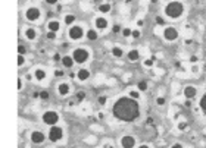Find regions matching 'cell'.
I'll return each mask as SVG.
<instances>
[{
    "label": "cell",
    "mask_w": 206,
    "mask_h": 148,
    "mask_svg": "<svg viewBox=\"0 0 206 148\" xmlns=\"http://www.w3.org/2000/svg\"><path fill=\"white\" fill-rule=\"evenodd\" d=\"M112 113L118 120L134 122L140 116V106H139L137 100L131 98L130 95H122L114 103Z\"/></svg>",
    "instance_id": "obj_1"
},
{
    "label": "cell",
    "mask_w": 206,
    "mask_h": 148,
    "mask_svg": "<svg viewBox=\"0 0 206 148\" xmlns=\"http://www.w3.org/2000/svg\"><path fill=\"white\" fill-rule=\"evenodd\" d=\"M164 13H165V16L169 18V19H178V18H181L183 13H184V3L180 2V0L169 2L164 8Z\"/></svg>",
    "instance_id": "obj_2"
},
{
    "label": "cell",
    "mask_w": 206,
    "mask_h": 148,
    "mask_svg": "<svg viewBox=\"0 0 206 148\" xmlns=\"http://www.w3.org/2000/svg\"><path fill=\"white\" fill-rule=\"evenodd\" d=\"M72 57H74L75 63H85L89 57H90V51L87 49H84V47H78V49H75L72 51Z\"/></svg>",
    "instance_id": "obj_3"
},
{
    "label": "cell",
    "mask_w": 206,
    "mask_h": 148,
    "mask_svg": "<svg viewBox=\"0 0 206 148\" xmlns=\"http://www.w3.org/2000/svg\"><path fill=\"white\" fill-rule=\"evenodd\" d=\"M41 122L44 125H47V126H55L59 122V115L55 110H47L41 116Z\"/></svg>",
    "instance_id": "obj_4"
},
{
    "label": "cell",
    "mask_w": 206,
    "mask_h": 148,
    "mask_svg": "<svg viewBox=\"0 0 206 148\" xmlns=\"http://www.w3.org/2000/svg\"><path fill=\"white\" fill-rule=\"evenodd\" d=\"M47 138H49V141H52V142H59V141L63 138V129H62L60 126H58V125L50 126Z\"/></svg>",
    "instance_id": "obj_5"
},
{
    "label": "cell",
    "mask_w": 206,
    "mask_h": 148,
    "mask_svg": "<svg viewBox=\"0 0 206 148\" xmlns=\"http://www.w3.org/2000/svg\"><path fill=\"white\" fill-rule=\"evenodd\" d=\"M84 35H85V33H84V28H82L81 25H72V26L69 28V31H68V37H69L71 40H74V41L81 40Z\"/></svg>",
    "instance_id": "obj_6"
},
{
    "label": "cell",
    "mask_w": 206,
    "mask_h": 148,
    "mask_svg": "<svg viewBox=\"0 0 206 148\" xmlns=\"http://www.w3.org/2000/svg\"><path fill=\"white\" fill-rule=\"evenodd\" d=\"M41 18V10L35 6H31L25 10V19L30 21V22H37Z\"/></svg>",
    "instance_id": "obj_7"
},
{
    "label": "cell",
    "mask_w": 206,
    "mask_h": 148,
    "mask_svg": "<svg viewBox=\"0 0 206 148\" xmlns=\"http://www.w3.org/2000/svg\"><path fill=\"white\" fill-rule=\"evenodd\" d=\"M178 35H180V33H178V29L175 26H165L164 28V38L166 41L169 43L175 41L178 38Z\"/></svg>",
    "instance_id": "obj_8"
},
{
    "label": "cell",
    "mask_w": 206,
    "mask_h": 148,
    "mask_svg": "<svg viewBox=\"0 0 206 148\" xmlns=\"http://www.w3.org/2000/svg\"><path fill=\"white\" fill-rule=\"evenodd\" d=\"M119 144L122 148H136L137 145V141L132 135H124L122 138L119 139Z\"/></svg>",
    "instance_id": "obj_9"
},
{
    "label": "cell",
    "mask_w": 206,
    "mask_h": 148,
    "mask_svg": "<svg viewBox=\"0 0 206 148\" xmlns=\"http://www.w3.org/2000/svg\"><path fill=\"white\" fill-rule=\"evenodd\" d=\"M183 94H184V97L187 100H193L196 98V95H197V87H194V85H186L184 87V90H183Z\"/></svg>",
    "instance_id": "obj_10"
},
{
    "label": "cell",
    "mask_w": 206,
    "mask_h": 148,
    "mask_svg": "<svg viewBox=\"0 0 206 148\" xmlns=\"http://www.w3.org/2000/svg\"><path fill=\"white\" fill-rule=\"evenodd\" d=\"M30 139H31L33 144H43L46 141V135L41 131H33L30 133Z\"/></svg>",
    "instance_id": "obj_11"
},
{
    "label": "cell",
    "mask_w": 206,
    "mask_h": 148,
    "mask_svg": "<svg viewBox=\"0 0 206 148\" xmlns=\"http://www.w3.org/2000/svg\"><path fill=\"white\" fill-rule=\"evenodd\" d=\"M90 71L89 69H85V67H81L78 72H77V79L80 81V82H85V81H89L90 79Z\"/></svg>",
    "instance_id": "obj_12"
},
{
    "label": "cell",
    "mask_w": 206,
    "mask_h": 148,
    "mask_svg": "<svg viewBox=\"0 0 206 148\" xmlns=\"http://www.w3.org/2000/svg\"><path fill=\"white\" fill-rule=\"evenodd\" d=\"M107 25H109V22H107L106 18L103 16H97L96 19H94V26L99 29V31H103V29H106Z\"/></svg>",
    "instance_id": "obj_13"
},
{
    "label": "cell",
    "mask_w": 206,
    "mask_h": 148,
    "mask_svg": "<svg viewBox=\"0 0 206 148\" xmlns=\"http://www.w3.org/2000/svg\"><path fill=\"white\" fill-rule=\"evenodd\" d=\"M60 63H62V66H63V67H66V69H71V67L75 65V60H74V57H72V54H66V56H62Z\"/></svg>",
    "instance_id": "obj_14"
},
{
    "label": "cell",
    "mask_w": 206,
    "mask_h": 148,
    "mask_svg": "<svg viewBox=\"0 0 206 148\" xmlns=\"http://www.w3.org/2000/svg\"><path fill=\"white\" fill-rule=\"evenodd\" d=\"M58 92H59V95H68L69 92H71V85L68 82H60V84H58Z\"/></svg>",
    "instance_id": "obj_15"
},
{
    "label": "cell",
    "mask_w": 206,
    "mask_h": 148,
    "mask_svg": "<svg viewBox=\"0 0 206 148\" xmlns=\"http://www.w3.org/2000/svg\"><path fill=\"white\" fill-rule=\"evenodd\" d=\"M46 71L44 69H41V67H37L35 71H34V79L37 81V82H41V81H44L46 79Z\"/></svg>",
    "instance_id": "obj_16"
},
{
    "label": "cell",
    "mask_w": 206,
    "mask_h": 148,
    "mask_svg": "<svg viewBox=\"0 0 206 148\" xmlns=\"http://www.w3.org/2000/svg\"><path fill=\"white\" fill-rule=\"evenodd\" d=\"M24 35L27 40H35L37 38V31H35V28H33V26H28V28H25L24 31Z\"/></svg>",
    "instance_id": "obj_17"
},
{
    "label": "cell",
    "mask_w": 206,
    "mask_h": 148,
    "mask_svg": "<svg viewBox=\"0 0 206 148\" xmlns=\"http://www.w3.org/2000/svg\"><path fill=\"white\" fill-rule=\"evenodd\" d=\"M47 29L52 31V33H59L60 31V22L59 21H55V19H52L47 22Z\"/></svg>",
    "instance_id": "obj_18"
},
{
    "label": "cell",
    "mask_w": 206,
    "mask_h": 148,
    "mask_svg": "<svg viewBox=\"0 0 206 148\" xmlns=\"http://www.w3.org/2000/svg\"><path fill=\"white\" fill-rule=\"evenodd\" d=\"M127 57H128V60H131V62H137L139 59H140V51L137 49H132L128 51V54H127Z\"/></svg>",
    "instance_id": "obj_19"
},
{
    "label": "cell",
    "mask_w": 206,
    "mask_h": 148,
    "mask_svg": "<svg viewBox=\"0 0 206 148\" xmlns=\"http://www.w3.org/2000/svg\"><path fill=\"white\" fill-rule=\"evenodd\" d=\"M97 37H99V34H97V29H94V28H90V29L85 33V38L90 40V41L97 40Z\"/></svg>",
    "instance_id": "obj_20"
},
{
    "label": "cell",
    "mask_w": 206,
    "mask_h": 148,
    "mask_svg": "<svg viewBox=\"0 0 206 148\" xmlns=\"http://www.w3.org/2000/svg\"><path fill=\"white\" fill-rule=\"evenodd\" d=\"M112 56L114 57H118V59H121L124 56V49L122 47H119V46H115V47H112Z\"/></svg>",
    "instance_id": "obj_21"
},
{
    "label": "cell",
    "mask_w": 206,
    "mask_h": 148,
    "mask_svg": "<svg viewBox=\"0 0 206 148\" xmlns=\"http://www.w3.org/2000/svg\"><path fill=\"white\" fill-rule=\"evenodd\" d=\"M75 19H77V16L75 15H72V13H68V15H65V18H63V22H65V25H68V26H72L75 22Z\"/></svg>",
    "instance_id": "obj_22"
},
{
    "label": "cell",
    "mask_w": 206,
    "mask_h": 148,
    "mask_svg": "<svg viewBox=\"0 0 206 148\" xmlns=\"http://www.w3.org/2000/svg\"><path fill=\"white\" fill-rule=\"evenodd\" d=\"M99 12L100 13H109L110 10H112V5H109V3H102L99 5Z\"/></svg>",
    "instance_id": "obj_23"
},
{
    "label": "cell",
    "mask_w": 206,
    "mask_h": 148,
    "mask_svg": "<svg viewBox=\"0 0 206 148\" xmlns=\"http://www.w3.org/2000/svg\"><path fill=\"white\" fill-rule=\"evenodd\" d=\"M199 107H200V112H203L206 115V92L202 95V98L199 101Z\"/></svg>",
    "instance_id": "obj_24"
},
{
    "label": "cell",
    "mask_w": 206,
    "mask_h": 148,
    "mask_svg": "<svg viewBox=\"0 0 206 148\" xmlns=\"http://www.w3.org/2000/svg\"><path fill=\"white\" fill-rule=\"evenodd\" d=\"M147 88H149L147 81H140V82L137 84V90L140 91V92H144V91H147Z\"/></svg>",
    "instance_id": "obj_25"
},
{
    "label": "cell",
    "mask_w": 206,
    "mask_h": 148,
    "mask_svg": "<svg viewBox=\"0 0 206 148\" xmlns=\"http://www.w3.org/2000/svg\"><path fill=\"white\" fill-rule=\"evenodd\" d=\"M128 95H130L131 98H134V100H139L140 98V91L139 90H131L130 92H128Z\"/></svg>",
    "instance_id": "obj_26"
},
{
    "label": "cell",
    "mask_w": 206,
    "mask_h": 148,
    "mask_svg": "<svg viewBox=\"0 0 206 148\" xmlns=\"http://www.w3.org/2000/svg\"><path fill=\"white\" fill-rule=\"evenodd\" d=\"M97 103H99L102 107L106 106V104H107V95H105V94H103V95H99V98H97Z\"/></svg>",
    "instance_id": "obj_27"
},
{
    "label": "cell",
    "mask_w": 206,
    "mask_h": 148,
    "mask_svg": "<svg viewBox=\"0 0 206 148\" xmlns=\"http://www.w3.org/2000/svg\"><path fill=\"white\" fill-rule=\"evenodd\" d=\"M187 128H189V123H187V122H178V123H177V129H178V131H187Z\"/></svg>",
    "instance_id": "obj_28"
},
{
    "label": "cell",
    "mask_w": 206,
    "mask_h": 148,
    "mask_svg": "<svg viewBox=\"0 0 206 148\" xmlns=\"http://www.w3.org/2000/svg\"><path fill=\"white\" fill-rule=\"evenodd\" d=\"M25 63H27V59H25V56H22V54H18V66H19V67H22Z\"/></svg>",
    "instance_id": "obj_29"
},
{
    "label": "cell",
    "mask_w": 206,
    "mask_h": 148,
    "mask_svg": "<svg viewBox=\"0 0 206 148\" xmlns=\"http://www.w3.org/2000/svg\"><path fill=\"white\" fill-rule=\"evenodd\" d=\"M156 104L159 107H162L166 104V100H165V97H162V95H159V97H156Z\"/></svg>",
    "instance_id": "obj_30"
},
{
    "label": "cell",
    "mask_w": 206,
    "mask_h": 148,
    "mask_svg": "<svg viewBox=\"0 0 206 148\" xmlns=\"http://www.w3.org/2000/svg\"><path fill=\"white\" fill-rule=\"evenodd\" d=\"M46 38H47V40H56V38H58V33L47 31V34H46Z\"/></svg>",
    "instance_id": "obj_31"
},
{
    "label": "cell",
    "mask_w": 206,
    "mask_h": 148,
    "mask_svg": "<svg viewBox=\"0 0 206 148\" xmlns=\"http://www.w3.org/2000/svg\"><path fill=\"white\" fill-rule=\"evenodd\" d=\"M124 37H131L132 35V29L131 28H122V33H121Z\"/></svg>",
    "instance_id": "obj_32"
},
{
    "label": "cell",
    "mask_w": 206,
    "mask_h": 148,
    "mask_svg": "<svg viewBox=\"0 0 206 148\" xmlns=\"http://www.w3.org/2000/svg\"><path fill=\"white\" fill-rule=\"evenodd\" d=\"M75 98H77V101H82V100L85 98V92L84 91H78L77 95H75Z\"/></svg>",
    "instance_id": "obj_33"
},
{
    "label": "cell",
    "mask_w": 206,
    "mask_h": 148,
    "mask_svg": "<svg viewBox=\"0 0 206 148\" xmlns=\"http://www.w3.org/2000/svg\"><path fill=\"white\" fill-rule=\"evenodd\" d=\"M18 54H22V56H25V54H27V47H25V46H22V44H19V46H18Z\"/></svg>",
    "instance_id": "obj_34"
},
{
    "label": "cell",
    "mask_w": 206,
    "mask_h": 148,
    "mask_svg": "<svg viewBox=\"0 0 206 148\" xmlns=\"http://www.w3.org/2000/svg\"><path fill=\"white\" fill-rule=\"evenodd\" d=\"M143 66H144V67H149V69L153 67V59H146V60L143 62Z\"/></svg>",
    "instance_id": "obj_35"
},
{
    "label": "cell",
    "mask_w": 206,
    "mask_h": 148,
    "mask_svg": "<svg viewBox=\"0 0 206 148\" xmlns=\"http://www.w3.org/2000/svg\"><path fill=\"white\" fill-rule=\"evenodd\" d=\"M49 97H50V94L47 91H41L40 94H38V98H41V100H49Z\"/></svg>",
    "instance_id": "obj_36"
},
{
    "label": "cell",
    "mask_w": 206,
    "mask_h": 148,
    "mask_svg": "<svg viewBox=\"0 0 206 148\" xmlns=\"http://www.w3.org/2000/svg\"><path fill=\"white\" fill-rule=\"evenodd\" d=\"M112 33H114V34L122 33V28H121V25H118V24L114 25V26H112Z\"/></svg>",
    "instance_id": "obj_37"
},
{
    "label": "cell",
    "mask_w": 206,
    "mask_h": 148,
    "mask_svg": "<svg viewBox=\"0 0 206 148\" xmlns=\"http://www.w3.org/2000/svg\"><path fill=\"white\" fill-rule=\"evenodd\" d=\"M190 71H191V74L197 75V74H199V71H200V67H199V65H197V63H194V65H191V67H190Z\"/></svg>",
    "instance_id": "obj_38"
},
{
    "label": "cell",
    "mask_w": 206,
    "mask_h": 148,
    "mask_svg": "<svg viewBox=\"0 0 206 148\" xmlns=\"http://www.w3.org/2000/svg\"><path fill=\"white\" fill-rule=\"evenodd\" d=\"M18 91H21L22 90V88H24V79H22V78H21V76H19V78H18Z\"/></svg>",
    "instance_id": "obj_39"
},
{
    "label": "cell",
    "mask_w": 206,
    "mask_h": 148,
    "mask_svg": "<svg viewBox=\"0 0 206 148\" xmlns=\"http://www.w3.org/2000/svg\"><path fill=\"white\" fill-rule=\"evenodd\" d=\"M53 74H55L56 78H62V76L65 75V72H63V71H60V69H55V72H53Z\"/></svg>",
    "instance_id": "obj_40"
},
{
    "label": "cell",
    "mask_w": 206,
    "mask_h": 148,
    "mask_svg": "<svg viewBox=\"0 0 206 148\" xmlns=\"http://www.w3.org/2000/svg\"><path fill=\"white\" fill-rule=\"evenodd\" d=\"M140 35H141V33H140V29H132V38H140Z\"/></svg>",
    "instance_id": "obj_41"
},
{
    "label": "cell",
    "mask_w": 206,
    "mask_h": 148,
    "mask_svg": "<svg viewBox=\"0 0 206 148\" xmlns=\"http://www.w3.org/2000/svg\"><path fill=\"white\" fill-rule=\"evenodd\" d=\"M197 62H199L197 56H194V54H193V56H190V63H191V65H194V63H197Z\"/></svg>",
    "instance_id": "obj_42"
},
{
    "label": "cell",
    "mask_w": 206,
    "mask_h": 148,
    "mask_svg": "<svg viewBox=\"0 0 206 148\" xmlns=\"http://www.w3.org/2000/svg\"><path fill=\"white\" fill-rule=\"evenodd\" d=\"M171 148H184V145H183L181 142H174L172 145H171Z\"/></svg>",
    "instance_id": "obj_43"
},
{
    "label": "cell",
    "mask_w": 206,
    "mask_h": 148,
    "mask_svg": "<svg viewBox=\"0 0 206 148\" xmlns=\"http://www.w3.org/2000/svg\"><path fill=\"white\" fill-rule=\"evenodd\" d=\"M25 79H27L28 82H30V81H33V79H34V74H27V75H25Z\"/></svg>",
    "instance_id": "obj_44"
},
{
    "label": "cell",
    "mask_w": 206,
    "mask_h": 148,
    "mask_svg": "<svg viewBox=\"0 0 206 148\" xmlns=\"http://www.w3.org/2000/svg\"><path fill=\"white\" fill-rule=\"evenodd\" d=\"M156 22L159 25H164L165 24V21H164V18H162V16H156Z\"/></svg>",
    "instance_id": "obj_45"
},
{
    "label": "cell",
    "mask_w": 206,
    "mask_h": 148,
    "mask_svg": "<svg viewBox=\"0 0 206 148\" xmlns=\"http://www.w3.org/2000/svg\"><path fill=\"white\" fill-rule=\"evenodd\" d=\"M184 44H186V46H190V44H193V40H191V38H186V40H184Z\"/></svg>",
    "instance_id": "obj_46"
},
{
    "label": "cell",
    "mask_w": 206,
    "mask_h": 148,
    "mask_svg": "<svg viewBox=\"0 0 206 148\" xmlns=\"http://www.w3.org/2000/svg\"><path fill=\"white\" fill-rule=\"evenodd\" d=\"M58 2L59 0H46V3H47V5H56Z\"/></svg>",
    "instance_id": "obj_47"
},
{
    "label": "cell",
    "mask_w": 206,
    "mask_h": 148,
    "mask_svg": "<svg viewBox=\"0 0 206 148\" xmlns=\"http://www.w3.org/2000/svg\"><path fill=\"white\" fill-rule=\"evenodd\" d=\"M143 25H144V21H143V19H139V21H137V26H139V28H141Z\"/></svg>",
    "instance_id": "obj_48"
},
{
    "label": "cell",
    "mask_w": 206,
    "mask_h": 148,
    "mask_svg": "<svg viewBox=\"0 0 206 148\" xmlns=\"http://www.w3.org/2000/svg\"><path fill=\"white\" fill-rule=\"evenodd\" d=\"M103 148H115V147H114V144H110V142H106V144L103 145Z\"/></svg>",
    "instance_id": "obj_49"
},
{
    "label": "cell",
    "mask_w": 206,
    "mask_h": 148,
    "mask_svg": "<svg viewBox=\"0 0 206 148\" xmlns=\"http://www.w3.org/2000/svg\"><path fill=\"white\" fill-rule=\"evenodd\" d=\"M137 148H150V145H149V144H141V145H139Z\"/></svg>",
    "instance_id": "obj_50"
},
{
    "label": "cell",
    "mask_w": 206,
    "mask_h": 148,
    "mask_svg": "<svg viewBox=\"0 0 206 148\" xmlns=\"http://www.w3.org/2000/svg\"><path fill=\"white\" fill-rule=\"evenodd\" d=\"M62 9H63L62 5H58V6H56V10H58V12H62Z\"/></svg>",
    "instance_id": "obj_51"
},
{
    "label": "cell",
    "mask_w": 206,
    "mask_h": 148,
    "mask_svg": "<svg viewBox=\"0 0 206 148\" xmlns=\"http://www.w3.org/2000/svg\"><path fill=\"white\" fill-rule=\"evenodd\" d=\"M55 60H56V62H58V60H62V57H60V54H55Z\"/></svg>",
    "instance_id": "obj_52"
},
{
    "label": "cell",
    "mask_w": 206,
    "mask_h": 148,
    "mask_svg": "<svg viewBox=\"0 0 206 148\" xmlns=\"http://www.w3.org/2000/svg\"><path fill=\"white\" fill-rule=\"evenodd\" d=\"M186 106H187V107L191 106V100H186Z\"/></svg>",
    "instance_id": "obj_53"
},
{
    "label": "cell",
    "mask_w": 206,
    "mask_h": 148,
    "mask_svg": "<svg viewBox=\"0 0 206 148\" xmlns=\"http://www.w3.org/2000/svg\"><path fill=\"white\" fill-rule=\"evenodd\" d=\"M147 125H153V119H152V117H149L147 119Z\"/></svg>",
    "instance_id": "obj_54"
},
{
    "label": "cell",
    "mask_w": 206,
    "mask_h": 148,
    "mask_svg": "<svg viewBox=\"0 0 206 148\" xmlns=\"http://www.w3.org/2000/svg\"><path fill=\"white\" fill-rule=\"evenodd\" d=\"M125 3H131V2H134V0H124Z\"/></svg>",
    "instance_id": "obj_55"
},
{
    "label": "cell",
    "mask_w": 206,
    "mask_h": 148,
    "mask_svg": "<svg viewBox=\"0 0 206 148\" xmlns=\"http://www.w3.org/2000/svg\"><path fill=\"white\" fill-rule=\"evenodd\" d=\"M165 2H168V3H169V2H174V0H165Z\"/></svg>",
    "instance_id": "obj_56"
}]
</instances>
